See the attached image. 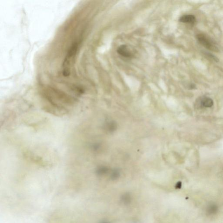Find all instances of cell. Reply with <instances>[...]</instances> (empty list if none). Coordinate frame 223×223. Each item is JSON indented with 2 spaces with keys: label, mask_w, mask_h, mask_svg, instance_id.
<instances>
[{
  "label": "cell",
  "mask_w": 223,
  "mask_h": 223,
  "mask_svg": "<svg viewBox=\"0 0 223 223\" xmlns=\"http://www.w3.org/2000/svg\"><path fill=\"white\" fill-rule=\"evenodd\" d=\"M78 48V43H75L71 46L67 53L62 66V73L64 76H68L70 75L71 65L73 58L77 52Z\"/></svg>",
  "instance_id": "6da1fadb"
},
{
  "label": "cell",
  "mask_w": 223,
  "mask_h": 223,
  "mask_svg": "<svg viewBox=\"0 0 223 223\" xmlns=\"http://www.w3.org/2000/svg\"><path fill=\"white\" fill-rule=\"evenodd\" d=\"M196 38L199 42L206 49L213 52H218L219 51L215 43L208 36L203 34H198Z\"/></svg>",
  "instance_id": "7a4b0ae2"
},
{
  "label": "cell",
  "mask_w": 223,
  "mask_h": 223,
  "mask_svg": "<svg viewBox=\"0 0 223 223\" xmlns=\"http://www.w3.org/2000/svg\"><path fill=\"white\" fill-rule=\"evenodd\" d=\"M117 52L119 55L125 58H130L133 57L132 52L130 51L128 47L125 45L120 46L117 49Z\"/></svg>",
  "instance_id": "3957f363"
},
{
  "label": "cell",
  "mask_w": 223,
  "mask_h": 223,
  "mask_svg": "<svg viewBox=\"0 0 223 223\" xmlns=\"http://www.w3.org/2000/svg\"><path fill=\"white\" fill-rule=\"evenodd\" d=\"M179 21L184 23L193 24L196 22L195 17L190 14L184 15L180 18Z\"/></svg>",
  "instance_id": "277c9868"
},
{
  "label": "cell",
  "mask_w": 223,
  "mask_h": 223,
  "mask_svg": "<svg viewBox=\"0 0 223 223\" xmlns=\"http://www.w3.org/2000/svg\"><path fill=\"white\" fill-rule=\"evenodd\" d=\"M201 104L205 107H211L213 106V102L212 99L209 97H204L201 101Z\"/></svg>",
  "instance_id": "5b68a950"
},
{
  "label": "cell",
  "mask_w": 223,
  "mask_h": 223,
  "mask_svg": "<svg viewBox=\"0 0 223 223\" xmlns=\"http://www.w3.org/2000/svg\"><path fill=\"white\" fill-rule=\"evenodd\" d=\"M121 203L124 205H128L131 203L132 201V197L131 195L129 193H125L121 196Z\"/></svg>",
  "instance_id": "8992f818"
},
{
  "label": "cell",
  "mask_w": 223,
  "mask_h": 223,
  "mask_svg": "<svg viewBox=\"0 0 223 223\" xmlns=\"http://www.w3.org/2000/svg\"><path fill=\"white\" fill-rule=\"evenodd\" d=\"M105 128L109 132H113L117 129V123L114 121H110L106 123Z\"/></svg>",
  "instance_id": "52a82bcc"
},
{
  "label": "cell",
  "mask_w": 223,
  "mask_h": 223,
  "mask_svg": "<svg viewBox=\"0 0 223 223\" xmlns=\"http://www.w3.org/2000/svg\"><path fill=\"white\" fill-rule=\"evenodd\" d=\"M108 171V168L106 166H102L97 169L96 173L99 176H102L107 173Z\"/></svg>",
  "instance_id": "ba28073f"
},
{
  "label": "cell",
  "mask_w": 223,
  "mask_h": 223,
  "mask_svg": "<svg viewBox=\"0 0 223 223\" xmlns=\"http://www.w3.org/2000/svg\"><path fill=\"white\" fill-rule=\"evenodd\" d=\"M120 176V172L119 169H115L112 171L111 173L110 178L112 180H116Z\"/></svg>",
  "instance_id": "9c48e42d"
},
{
  "label": "cell",
  "mask_w": 223,
  "mask_h": 223,
  "mask_svg": "<svg viewBox=\"0 0 223 223\" xmlns=\"http://www.w3.org/2000/svg\"><path fill=\"white\" fill-rule=\"evenodd\" d=\"M206 55H207L208 57L210 58H211V59L213 60L214 61L216 62H218L219 61L218 58L216 57V56H214V55H213V54L208 52V53H206Z\"/></svg>",
  "instance_id": "30bf717a"
},
{
  "label": "cell",
  "mask_w": 223,
  "mask_h": 223,
  "mask_svg": "<svg viewBox=\"0 0 223 223\" xmlns=\"http://www.w3.org/2000/svg\"><path fill=\"white\" fill-rule=\"evenodd\" d=\"M100 223H111L109 221L107 220H102L100 221Z\"/></svg>",
  "instance_id": "8fae6325"
},
{
  "label": "cell",
  "mask_w": 223,
  "mask_h": 223,
  "mask_svg": "<svg viewBox=\"0 0 223 223\" xmlns=\"http://www.w3.org/2000/svg\"><path fill=\"white\" fill-rule=\"evenodd\" d=\"M189 87H190L191 89H194L195 87V85L193 84H191L190 85Z\"/></svg>",
  "instance_id": "7c38bea8"
}]
</instances>
